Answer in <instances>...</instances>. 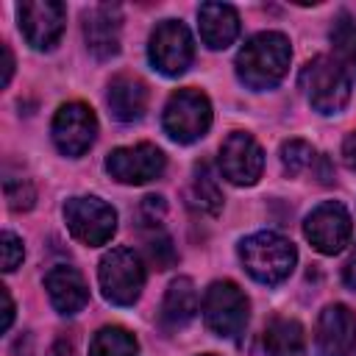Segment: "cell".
I'll list each match as a JSON object with an SVG mask.
<instances>
[{
	"label": "cell",
	"mask_w": 356,
	"mask_h": 356,
	"mask_svg": "<svg viewBox=\"0 0 356 356\" xmlns=\"http://www.w3.org/2000/svg\"><path fill=\"white\" fill-rule=\"evenodd\" d=\"M289 58H292L289 39L278 31H261L250 36L236 53V61H234L236 78L253 92L273 89L284 81L289 70Z\"/></svg>",
	"instance_id": "6da1fadb"
},
{
	"label": "cell",
	"mask_w": 356,
	"mask_h": 356,
	"mask_svg": "<svg viewBox=\"0 0 356 356\" xmlns=\"http://www.w3.org/2000/svg\"><path fill=\"white\" fill-rule=\"evenodd\" d=\"M106 103H108L114 120H120V122H136V120L145 117V108H147V86L136 75L120 72V75H114L108 81Z\"/></svg>",
	"instance_id": "e0dca14e"
},
{
	"label": "cell",
	"mask_w": 356,
	"mask_h": 356,
	"mask_svg": "<svg viewBox=\"0 0 356 356\" xmlns=\"http://www.w3.org/2000/svg\"><path fill=\"white\" fill-rule=\"evenodd\" d=\"M200 312H203L206 328L214 337L236 339L245 331V325H248L250 300L239 289V284H234V281H214V284H209V289L203 295Z\"/></svg>",
	"instance_id": "8992f818"
},
{
	"label": "cell",
	"mask_w": 356,
	"mask_h": 356,
	"mask_svg": "<svg viewBox=\"0 0 356 356\" xmlns=\"http://www.w3.org/2000/svg\"><path fill=\"white\" fill-rule=\"evenodd\" d=\"M350 356H356V353H350Z\"/></svg>",
	"instance_id": "836d02e7"
},
{
	"label": "cell",
	"mask_w": 356,
	"mask_h": 356,
	"mask_svg": "<svg viewBox=\"0 0 356 356\" xmlns=\"http://www.w3.org/2000/svg\"><path fill=\"white\" fill-rule=\"evenodd\" d=\"M17 19L33 50H53L64 33L67 8L58 0H25L17 6Z\"/></svg>",
	"instance_id": "8fae6325"
},
{
	"label": "cell",
	"mask_w": 356,
	"mask_h": 356,
	"mask_svg": "<svg viewBox=\"0 0 356 356\" xmlns=\"http://www.w3.org/2000/svg\"><path fill=\"white\" fill-rule=\"evenodd\" d=\"M206 356H214V353H206Z\"/></svg>",
	"instance_id": "d6a6232c"
},
{
	"label": "cell",
	"mask_w": 356,
	"mask_h": 356,
	"mask_svg": "<svg viewBox=\"0 0 356 356\" xmlns=\"http://www.w3.org/2000/svg\"><path fill=\"white\" fill-rule=\"evenodd\" d=\"M44 289L58 314H78L89 303V286L81 270L70 264H56L44 275Z\"/></svg>",
	"instance_id": "2e32d148"
},
{
	"label": "cell",
	"mask_w": 356,
	"mask_h": 356,
	"mask_svg": "<svg viewBox=\"0 0 356 356\" xmlns=\"http://www.w3.org/2000/svg\"><path fill=\"white\" fill-rule=\"evenodd\" d=\"M239 259L253 281L275 286L295 270L298 250L286 236L275 231H256L239 242Z\"/></svg>",
	"instance_id": "7a4b0ae2"
},
{
	"label": "cell",
	"mask_w": 356,
	"mask_h": 356,
	"mask_svg": "<svg viewBox=\"0 0 356 356\" xmlns=\"http://www.w3.org/2000/svg\"><path fill=\"white\" fill-rule=\"evenodd\" d=\"M192 200L206 214H217L222 209V192H220L217 178L211 175L206 161L195 164V172H192Z\"/></svg>",
	"instance_id": "603a6c76"
},
{
	"label": "cell",
	"mask_w": 356,
	"mask_h": 356,
	"mask_svg": "<svg viewBox=\"0 0 356 356\" xmlns=\"http://www.w3.org/2000/svg\"><path fill=\"white\" fill-rule=\"evenodd\" d=\"M0 53H3V78H0V83L8 86V81H11V75H14V56H11V47H8L6 42L0 44Z\"/></svg>",
	"instance_id": "f1b7e54d"
},
{
	"label": "cell",
	"mask_w": 356,
	"mask_h": 356,
	"mask_svg": "<svg viewBox=\"0 0 356 356\" xmlns=\"http://www.w3.org/2000/svg\"><path fill=\"white\" fill-rule=\"evenodd\" d=\"M342 161L348 170H356V131H350L342 139Z\"/></svg>",
	"instance_id": "83f0119b"
},
{
	"label": "cell",
	"mask_w": 356,
	"mask_h": 356,
	"mask_svg": "<svg viewBox=\"0 0 356 356\" xmlns=\"http://www.w3.org/2000/svg\"><path fill=\"white\" fill-rule=\"evenodd\" d=\"M145 234H142V239H145V250H147V256L153 259V264L159 267V270H167L172 261H175V248H172V239L164 234V228H161V222H145Z\"/></svg>",
	"instance_id": "cb8c5ba5"
},
{
	"label": "cell",
	"mask_w": 356,
	"mask_h": 356,
	"mask_svg": "<svg viewBox=\"0 0 356 356\" xmlns=\"http://www.w3.org/2000/svg\"><path fill=\"white\" fill-rule=\"evenodd\" d=\"M50 134H53V145L58 147L61 156H70V159H78L83 156L95 139H97V117L95 111L81 103V100H72V103H64L58 106L56 117H53V125H50Z\"/></svg>",
	"instance_id": "9c48e42d"
},
{
	"label": "cell",
	"mask_w": 356,
	"mask_h": 356,
	"mask_svg": "<svg viewBox=\"0 0 356 356\" xmlns=\"http://www.w3.org/2000/svg\"><path fill=\"white\" fill-rule=\"evenodd\" d=\"M264 350L267 356H303L306 353L303 325L292 317H273L264 328Z\"/></svg>",
	"instance_id": "ffe728a7"
},
{
	"label": "cell",
	"mask_w": 356,
	"mask_h": 356,
	"mask_svg": "<svg viewBox=\"0 0 356 356\" xmlns=\"http://www.w3.org/2000/svg\"><path fill=\"white\" fill-rule=\"evenodd\" d=\"M0 250H3V270L6 273H14L22 259H25V248H22V239L11 231H3L0 234Z\"/></svg>",
	"instance_id": "4316f807"
},
{
	"label": "cell",
	"mask_w": 356,
	"mask_h": 356,
	"mask_svg": "<svg viewBox=\"0 0 356 356\" xmlns=\"http://www.w3.org/2000/svg\"><path fill=\"white\" fill-rule=\"evenodd\" d=\"M331 47H334V58L348 70V75H356V19L348 11H339L334 19Z\"/></svg>",
	"instance_id": "7402d4cb"
},
{
	"label": "cell",
	"mask_w": 356,
	"mask_h": 356,
	"mask_svg": "<svg viewBox=\"0 0 356 356\" xmlns=\"http://www.w3.org/2000/svg\"><path fill=\"white\" fill-rule=\"evenodd\" d=\"M314 161V147L303 139H289L281 145V164L289 175H300Z\"/></svg>",
	"instance_id": "d4e9b609"
},
{
	"label": "cell",
	"mask_w": 356,
	"mask_h": 356,
	"mask_svg": "<svg viewBox=\"0 0 356 356\" xmlns=\"http://www.w3.org/2000/svg\"><path fill=\"white\" fill-rule=\"evenodd\" d=\"M136 353H139V342L122 325H106L89 342V356H136Z\"/></svg>",
	"instance_id": "44dd1931"
},
{
	"label": "cell",
	"mask_w": 356,
	"mask_h": 356,
	"mask_svg": "<svg viewBox=\"0 0 356 356\" xmlns=\"http://www.w3.org/2000/svg\"><path fill=\"white\" fill-rule=\"evenodd\" d=\"M147 58L161 75H184L195 58V42L189 28L181 19H164L153 28L150 44H147Z\"/></svg>",
	"instance_id": "ba28073f"
},
{
	"label": "cell",
	"mask_w": 356,
	"mask_h": 356,
	"mask_svg": "<svg viewBox=\"0 0 356 356\" xmlns=\"http://www.w3.org/2000/svg\"><path fill=\"white\" fill-rule=\"evenodd\" d=\"M122 14L117 6H95L83 14V39L95 58L106 61L120 53Z\"/></svg>",
	"instance_id": "9a60e30c"
},
{
	"label": "cell",
	"mask_w": 356,
	"mask_h": 356,
	"mask_svg": "<svg viewBox=\"0 0 356 356\" xmlns=\"http://www.w3.org/2000/svg\"><path fill=\"white\" fill-rule=\"evenodd\" d=\"M350 234H353L350 214L337 200H325V203L314 206L303 220V236L312 242L314 250H320L325 256L345 250V245L350 242Z\"/></svg>",
	"instance_id": "30bf717a"
},
{
	"label": "cell",
	"mask_w": 356,
	"mask_h": 356,
	"mask_svg": "<svg viewBox=\"0 0 356 356\" xmlns=\"http://www.w3.org/2000/svg\"><path fill=\"white\" fill-rule=\"evenodd\" d=\"M47 356H78V353H75V345H72L67 337H58V339L50 345Z\"/></svg>",
	"instance_id": "f546056e"
},
{
	"label": "cell",
	"mask_w": 356,
	"mask_h": 356,
	"mask_svg": "<svg viewBox=\"0 0 356 356\" xmlns=\"http://www.w3.org/2000/svg\"><path fill=\"white\" fill-rule=\"evenodd\" d=\"M200 39L211 50H225L239 36V14L228 3H203L197 8Z\"/></svg>",
	"instance_id": "ac0fdd59"
},
{
	"label": "cell",
	"mask_w": 356,
	"mask_h": 356,
	"mask_svg": "<svg viewBox=\"0 0 356 356\" xmlns=\"http://www.w3.org/2000/svg\"><path fill=\"white\" fill-rule=\"evenodd\" d=\"M342 281H345L350 289H356V248H353V253L348 256V261H345V267H342Z\"/></svg>",
	"instance_id": "4dcf8cb0"
},
{
	"label": "cell",
	"mask_w": 356,
	"mask_h": 356,
	"mask_svg": "<svg viewBox=\"0 0 356 356\" xmlns=\"http://www.w3.org/2000/svg\"><path fill=\"white\" fill-rule=\"evenodd\" d=\"M164 134L178 145H192L211 128V100L200 89H178L161 114Z\"/></svg>",
	"instance_id": "5b68a950"
},
{
	"label": "cell",
	"mask_w": 356,
	"mask_h": 356,
	"mask_svg": "<svg viewBox=\"0 0 356 356\" xmlns=\"http://www.w3.org/2000/svg\"><path fill=\"white\" fill-rule=\"evenodd\" d=\"M61 211H64L67 231L81 245H89V248L106 245L117 231V211L95 195H75L64 203Z\"/></svg>",
	"instance_id": "52a82bcc"
},
{
	"label": "cell",
	"mask_w": 356,
	"mask_h": 356,
	"mask_svg": "<svg viewBox=\"0 0 356 356\" xmlns=\"http://www.w3.org/2000/svg\"><path fill=\"white\" fill-rule=\"evenodd\" d=\"M261 170H264V153H261V145L250 134L234 131L222 139L220 145L222 178H228L236 186H250L261 178Z\"/></svg>",
	"instance_id": "4fadbf2b"
},
{
	"label": "cell",
	"mask_w": 356,
	"mask_h": 356,
	"mask_svg": "<svg viewBox=\"0 0 356 356\" xmlns=\"http://www.w3.org/2000/svg\"><path fill=\"white\" fill-rule=\"evenodd\" d=\"M314 348L320 356H350L356 348V314L345 303H331L320 312L314 328Z\"/></svg>",
	"instance_id": "5bb4252c"
},
{
	"label": "cell",
	"mask_w": 356,
	"mask_h": 356,
	"mask_svg": "<svg viewBox=\"0 0 356 356\" xmlns=\"http://www.w3.org/2000/svg\"><path fill=\"white\" fill-rule=\"evenodd\" d=\"M197 312V289H195V281L181 275L175 278L167 292H164V300H161V325L167 331H178L184 328Z\"/></svg>",
	"instance_id": "d6986e66"
},
{
	"label": "cell",
	"mask_w": 356,
	"mask_h": 356,
	"mask_svg": "<svg viewBox=\"0 0 356 356\" xmlns=\"http://www.w3.org/2000/svg\"><path fill=\"white\" fill-rule=\"evenodd\" d=\"M103 298L114 306H131L145 286V264L134 248H111L97 264Z\"/></svg>",
	"instance_id": "277c9868"
},
{
	"label": "cell",
	"mask_w": 356,
	"mask_h": 356,
	"mask_svg": "<svg viewBox=\"0 0 356 356\" xmlns=\"http://www.w3.org/2000/svg\"><path fill=\"white\" fill-rule=\"evenodd\" d=\"M6 200H8V209L11 211H28L33 209V200H36V189L31 181L25 178H17V181H6Z\"/></svg>",
	"instance_id": "484cf974"
},
{
	"label": "cell",
	"mask_w": 356,
	"mask_h": 356,
	"mask_svg": "<svg viewBox=\"0 0 356 356\" xmlns=\"http://www.w3.org/2000/svg\"><path fill=\"white\" fill-rule=\"evenodd\" d=\"M0 289H3V303H6V312H3V331H8L11 323H14V300H11V295H8L6 286H0Z\"/></svg>",
	"instance_id": "1f68e13d"
},
{
	"label": "cell",
	"mask_w": 356,
	"mask_h": 356,
	"mask_svg": "<svg viewBox=\"0 0 356 356\" xmlns=\"http://www.w3.org/2000/svg\"><path fill=\"white\" fill-rule=\"evenodd\" d=\"M300 86L320 114H339L350 100V75L331 56H314L300 72Z\"/></svg>",
	"instance_id": "3957f363"
},
{
	"label": "cell",
	"mask_w": 356,
	"mask_h": 356,
	"mask_svg": "<svg viewBox=\"0 0 356 356\" xmlns=\"http://www.w3.org/2000/svg\"><path fill=\"white\" fill-rule=\"evenodd\" d=\"M167 167L164 153L150 145V142H139V145H128V147H114L106 156V170L114 181L120 184H147L153 178H159Z\"/></svg>",
	"instance_id": "7c38bea8"
}]
</instances>
